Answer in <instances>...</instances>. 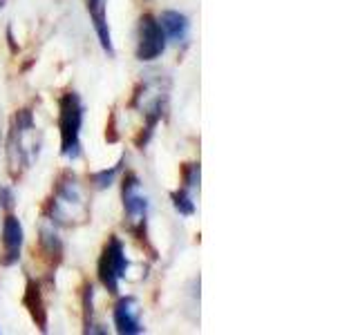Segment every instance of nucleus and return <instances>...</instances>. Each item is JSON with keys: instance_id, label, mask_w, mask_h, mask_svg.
<instances>
[{"instance_id": "obj_1", "label": "nucleus", "mask_w": 358, "mask_h": 335, "mask_svg": "<svg viewBox=\"0 0 358 335\" xmlns=\"http://www.w3.org/2000/svg\"><path fill=\"white\" fill-rule=\"evenodd\" d=\"M41 152V132L29 107L18 110L11 119V130L7 139V163L11 179H18L27 168L34 165Z\"/></svg>"}, {"instance_id": "obj_2", "label": "nucleus", "mask_w": 358, "mask_h": 335, "mask_svg": "<svg viewBox=\"0 0 358 335\" xmlns=\"http://www.w3.org/2000/svg\"><path fill=\"white\" fill-rule=\"evenodd\" d=\"M50 221L54 226H81L90 219V206L74 172H63L50 201Z\"/></svg>"}, {"instance_id": "obj_3", "label": "nucleus", "mask_w": 358, "mask_h": 335, "mask_svg": "<svg viewBox=\"0 0 358 335\" xmlns=\"http://www.w3.org/2000/svg\"><path fill=\"white\" fill-rule=\"evenodd\" d=\"M168 94H171V78H166L162 74L145 78L137 87V92H134V98H132V107H137L145 119V128L137 137V148H143L155 134L157 123L162 121L166 112Z\"/></svg>"}, {"instance_id": "obj_4", "label": "nucleus", "mask_w": 358, "mask_h": 335, "mask_svg": "<svg viewBox=\"0 0 358 335\" xmlns=\"http://www.w3.org/2000/svg\"><path fill=\"white\" fill-rule=\"evenodd\" d=\"M85 107L78 92H65L59 100V130H61V154L65 159L76 161L83 154L81 128Z\"/></svg>"}, {"instance_id": "obj_5", "label": "nucleus", "mask_w": 358, "mask_h": 335, "mask_svg": "<svg viewBox=\"0 0 358 335\" xmlns=\"http://www.w3.org/2000/svg\"><path fill=\"white\" fill-rule=\"evenodd\" d=\"M128 257H126V246L123 241L112 234L108 239V244L103 246V253H101V260H99V279L101 284L106 286L108 293L117 295L119 293V282L128 273Z\"/></svg>"}, {"instance_id": "obj_6", "label": "nucleus", "mask_w": 358, "mask_h": 335, "mask_svg": "<svg viewBox=\"0 0 358 335\" xmlns=\"http://www.w3.org/2000/svg\"><path fill=\"white\" fill-rule=\"evenodd\" d=\"M121 197H123V210H126V215H128V228L137 234V237H145L148 197L141 195V181L134 172L126 174V179H123Z\"/></svg>"}, {"instance_id": "obj_7", "label": "nucleus", "mask_w": 358, "mask_h": 335, "mask_svg": "<svg viewBox=\"0 0 358 335\" xmlns=\"http://www.w3.org/2000/svg\"><path fill=\"white\" fill-rule=\"evenodd\" d=\"M166 36H164V29L159 25L152 14H143L139 18V29H137V59L148 63L159 59V56L166 52Z\"/></svg>"}, {"instance_id": "obj_8", "label": "nucleus", "mask_w": 358, "mask_h": 335, "mask_svg": "<svg viewBox=\"0 0 358 335\" xmlns=\"http://www.w3.org/2000/svg\"><path fill=\"white\" fill-rule=\"evenodd\" d=\"M139 315H141V308H139L137 297H132V295L121 297L115 304V311H112L117 333H121V335H139V333H143L145 329L141 327V318Z\"/></svg>"}, {"instance_id": "obj_9", "label": "nucleus", "mask_w": 358, "mask_h": 335, "mask_svg": "<svg viewBox=\"0 0 358 335\" xmlns=\"http://www.w3.org/2000/svg\"><path fill=\"white\" fill-rule=\"evenodd\" d=\"M22 239H25V232H22L20 219L14 215H7L3 221V257H0V264L14 266L20 260Z\"/></svg>"}, {"instance_id": "obj_10", "label": "nucleus", "mask_w": 358, "mask_h": 335, "mask_svg": "<svg viewBox=\"0 0 358 335\" xmlns=\"http://www.w3.org/2000/svg\"><path fill=\"white\" fill-rule=\"evenodd\" d=\"M85 7H87L90 18H92L101 47H103V52L112 59V56H115V45H112V34H110L108 16H106V0H85Z\"/></svg>"}, {"instance_id": "obj_11", "label": "nucleus", "mask_w": 358, "mask_h": 335, "mask_svg": "<svg viewBox=\"0 0 358 335\" xmlns=\"http://www.w3.org/2000/svg\"><path fill=\"white\" fill-rule=\"evenodd\" d=\"M159 20V25L164 29V36L166 40H171L175 45H184L188 40V34H190V20L186 14H182V11H162V16L157 18Z\"/></svg>"}, {"instance_id": "obj_12", "label": "nucleus", "mask_w": 358, "mask_h": 335, "mask_svg": "<svg viewBox=\"0 0 358 335\" xmlns=\"http://www.w3.org/2000/svg\"><path fill=\"white\" fill-rule=\"evenodd\" d=\"M22 304L29 311V315L34 320V324L43 331L48 333V308H45V299L41 293V284L34 282V279H27L25 286V295H22Z\"/></svg>"}, {"instance_id": "obj_13", "label": "nucleus", "mask_w": 358, "mask_h": 335, "mask_svg": "<svg viewBox=\"0 0 358 335\" xmlns=\"http://www.w3.org/2000/svg\"><path fill=\"white\" fill-rule=\"evenodd\" d=\"M38 246H41V253L45 260L50 262V266H59V262L63 260V241L59 237V232H56L54 223H45L41 228V239H38Z\"/></svg>"}, {"instance_id": "obj_14", "label": "nucleus", "mask_w": 358, "mask_h": 335, "mask_svg": "<svg viewBox=\"0 0 358 335\" xmlns=\"http://www.w3.org/2000/svg\"><path fill=\"white\" fill-rule=\"evenodd\" d=\"M171 199H173V206L179 215H184V217L195 215V201H193V195H190V190L179 188L171 195Z\"/></svg>"}, {"instance_id": "obj_15", "label": "nucleus", "mask_w": 358, "mask_h": 335, "mask_svg": "<svg viewBox=\"0 0 358 335\" xmlns=\"http://www.w3.org/2000/svg\"><path fill=\"white\" fill-rule=\"evenodd\" d=\"M123 163H126V156H121L119 163H117V165H112L110 170H99V172H94L92 177H90V179H92V186H94L96 190H106V188H110L112 184H115L117 174L121 172Z\"/></svg>"}, {"instance_id": "obj_16", "label": "nucleus", "mask_w": 358, "mask_h": 335, "mask_svg": "<svg viewBox=\"0 0 358 335\" xmlns=\"http://www.w3.org/2000/svg\"><path fill=\"white\" fill-rule=\"evenodd\" d=\"M94 308V286L92 284H87L85 290H83V331L87 333L90 327H92V311Z\"/></svg>"}, {"instance_id": "obj_17", "label": "nucleus", "mask_w": 358, "mask_h": 335, "mask_svg": "<svg viewBox=\"0 0 358 335\" xmlns=\"http://www.w3.org/2000/svg\"><path fill=\"white\" fill-rule=\"evenodd\" d=\"M199 163H188L184 165V188L193 193L195 188H199Z\"/></svg>"}, {"instance_id": "obj_18", "label": "nucleus", "mask_w": 358, "mask_h": 335, "mask_svg": "<svg viewBox=\"0 0 358 335\" xmlns=\"http://www.w3.org/2000/svg\"><path fill=\"white\" fill-rule=\"evenodd\" d=\"M16 204V197H14V190L9 186H0V210H11Z\"/></svg>"}, {"instance_id": "obj_19", "label": "nucleus", "mask_w": 358, "mask_h": 335, "mask_svg": "<svg viewBox=\"0 0 358 335\" xmlns=\"http://www.w3.org/2000/svg\"><path fill=\"white\" fill-rule=\"evenodd\" d=\"M106 139H108L110 143H115V141L119 139V134H117V126H115V114L110 117V128H108V132H106Z\"/></svg>"}, {"instance_id": "obj_20", "label": "nucleus", "mask_w": 358, "mask_h": 335, "mask_svg": "<svg viewBox=\"0 0 358 335\" xmlns=\"http://www.w3.org/2000/svg\"><path fill=\"white\" fill-rule=\"evenodd\" d=\"M7 40H9V47H11V52H18V47H16V43H14V34H11V27L7 29Z\"/></svg>"}, {"instance_id": "obj_21", "label": "nucleus", "mask_w": 358, "mask_h": 335, "mask_svg": "<svg viewBox=\"0 0 358 335\" xmlns=\"http://www.w3.org/2000/svg\"><path fill=\"white\" fill-rule=\"evenodd\" d=\"M0 137H3V117H0Z\"/></svg>"}]
</instances>
